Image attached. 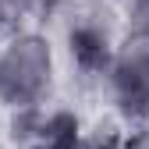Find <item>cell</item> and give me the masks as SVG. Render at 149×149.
<instances>
[{
  "mask_svg": "<svg viewBox=\"0 0 149 149\" xmlns=\"http://www.w3.org/2000/svg\"><path fill=\"white\" fill-rule=\"evenodd\" d=\"M53 53L36 32H11L0 43V103L11 110H32L50 103Z\"/></svg>",
  "mask_w": 149,
  "mask_h": 149,
  "instance_id": "obj_1",
  "label": "cell"
},
{
  "mask_svg": "<svg viewBox=\"0 0 149 149\" xmlns=\"http://www.w3.org/2000/svg\"><path fill=\"white\" fill-rule=\"evenodd\" d=\"M110 100L128 121H149V36H128L107 71Z\"/></svg>",
  "mask_w": 149,
  "mask_h": 149,
  "instance_id": "obj_2",
  "label": "cell"
},
{
  "mask_svg": "<svg viewBox=\"0 0 149 149\" xmlns=\"http://www.w3.org/2000/svg\"><path fill=\"white\" fill-rule=\"evenodd\" d=\"M14 142H25L29 149H61L78 142V117L64 107H32V110H14L11 121Z\"/></svg>",
  "mask_w": 149,
  "mask_h": 149,
  "instance_id": "obj_3",
  "label": "cell"
},
{
  "mask_svg": "<svg viewBox=\"0 0 149 149\" xmlns=\"http://www.w3.org/2000/svg\"><path fill=\"white\" fill-rule=\"evenodd\" d=\"M121 43H114V32L107 22H100L96 14L78 18L68 29V57L82 74H100L107 78L110 64H114V53Z\"/></svg>",
  "mask_w": 149,
  "mask_h": 149,
  "instance_id": "obj_4",
  "label": "cell"
},
{
  "mask_svg": "<svg viewBox=\"0 0 149 149\" xmlns=\"http://www.w3.org/2000/svg\"><path fill=\"white\" fill-rule=\"evenodd\" d=\"M50 7V0H0V25L18 32V22H29V18L43 14Z\"/></svg>",
  "mask_w": 149,
  "mask_h": 149,
  "instance_id": "obj_5",
  "label": "cell"
},
{
  "mask_svg": "<svg viewBox=\"0 0 149 149\" xmlns=\"http://www.w3.org/2000/svg\"><path fill=\"white\" fill-rule=\"evenodd\" d=\"M124 18L132 36H149V0H124Z\"/></svg>",
  "mask_w": 149,
  "mask_h": 149,
  "instance_id": "obj_6",
  "label": "cell"
}]
</instances>
